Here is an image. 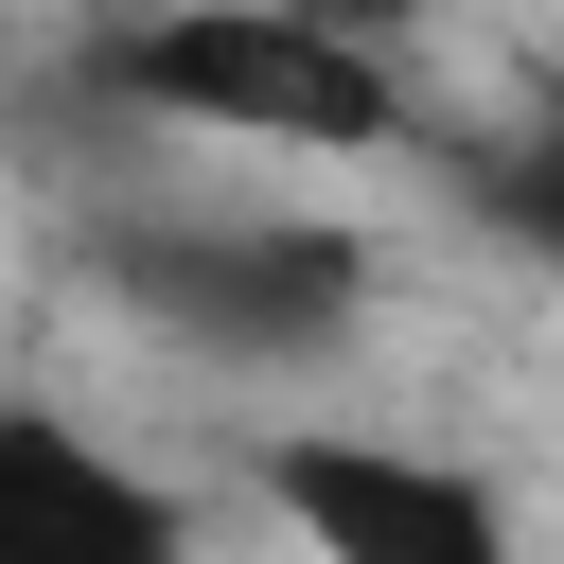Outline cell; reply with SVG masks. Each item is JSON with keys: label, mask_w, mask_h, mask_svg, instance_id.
<instances>
[{"label": "cell", "mask_w": 564, "mask_h": 564, "mask_svg": "<svg viewBox=\"0 0 564 564\" xmlns=\"http://www.w3.org/2000/svg\"><path fill=\"white\" fill-rule=\"evenodd\" d=\"M476 194H494V212H511L529 247H564V70L529 88V123L494 141V176H476Z\"/></svg>", "instance_id": "5b68a950"}, {"label": "cell", "mask_w": 564, "mask_h": 564, "mask_svg": "<svg viewBox=\"0 0 564 564\" xmlns=\"http://www.w3.org/2000/svg\"><path fill=\"white\" fill-rule=\"evenodd\" d=\"M0 564H194V494L123 458L88 405L0 388Z\"/></svg>", "instance_id": "277c9868"}, {"label": "cell", "mask_w": 564, "mask_h": 564, "mask_svg": "<svg viewBox=\"0 0 564 564\" xmlns=\"http://www.w3.org/2000/svg\"><path fill=\"white\" fill-rule=\"evenodd\" d=\"M88 88L123 123H176V141H282V159H388L405 141V70L300 35L282 0H141L88 35Z\"/></svg>", "instance_id": "6da1fadb"}, {"label": "cell", "mask_w": 564, "mask_h": 564, "mask_svg": "<svg viewBox=\"0 0 564 564\" xmlns=\"http://www.w3.org/2000/svg\"><path fill=\"white\" fill-rule=\"evenodd\" d=\"M247 476H264L300 564H529L511 494L476 458H423V441H370V423H264Z\"/></svg>", "instance_id": "3957f363"}, {"label": "cell", "mask_w": 564, "mask_h": 564, "mask_svg": "<svg viewBox=\"0 0 564 564\" xmlns=\"http://www.w3.org/2000/svg\"><path fill=\"white\" fill-rule=\"evenodd\" d=\"M300 35H335V53H388L405 70V35H423V0H282Z\"/></svg>", "instance_id": "8992f818"}, {"label": "cell", "mask_w": 564, "mask_h": 564, "mask_svg": "<svg viewBox=\"0 0 564 564\" xmlns=\"http://www.w3.org/2000/svg\"><path fill=\"white\" fill-rule=\"evenodd\" d=\"M106 300L194 370L300 388L370 335V247L335 212H141V229H106Z\"/></svg>", "instance_id": "7a4b0ae2"}]
</instances>
